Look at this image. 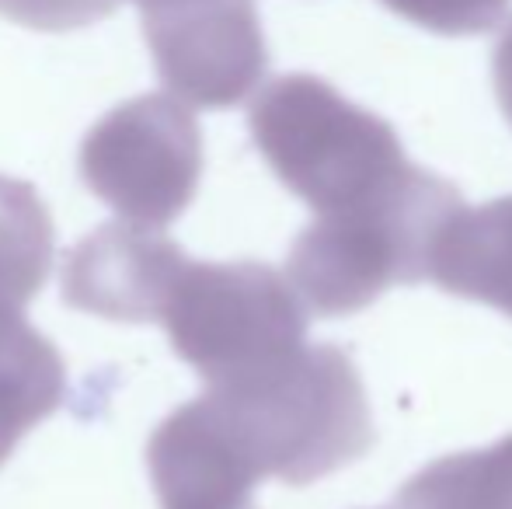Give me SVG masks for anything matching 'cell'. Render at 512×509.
Here are the masks:
<instances>
[{
    "instance_id": "2",
    "label": "cell",
    "mask_w": 512,
    "mask_h": 509,
    "mask_svg": "<svg viewBox=\"0 0 512 509\" xmlns=\"http://www.w3.org/2000/svg\"><path fill=\"white\" fill-rule=\"evenodd\" d=\"M460 210L450 182L408 164L373 196L317 213L293 241L286 276L310 314L349 318L387 286L429 279L439 238Z\"/></svg>"
},
{
    "instance_id": "16",
    "label": "cell",
    "mask_w": 512,
    "mask_h": 509,
    "mask_svg": "<svg viewBox=\"0 0 512 509\" xmlns=\"http://www.w3.org/2000/svg\"><path fill=\"white\" fill-rule=\"evenodd\" d=\"M391 509H394V506H391Z\"/></svg>"
},
{
    "instance_id": "1",
    "label": "cell",
    "mask_w": 512,
    "mask_h": 509,
    "mask_svg": "<svg viewBox=\"0 0 512 509\" xmlns=\"http://www.w3.org/2000/svg\"><path fill=\"white\" fill-rule=\"evenodd\" d=\"M203 398L258 478L310 485L373 443L366 387L335 346H304Z\"/></svg>"
},
{
    "instance_id": "3",
    "label": "cell",
    "mask_w": 512,
    "mask_h": 509,
    "mask_svg": "<svg viewBox=\"0 0 512 509\" xmlns=\"http://www.w3.org/2000/svg\"><path fill=\"white\" fill-rule=\"evenodd\" d=\"M248 123L276 178L314 213L373 196L411 164L384 119L310 74L265 84Z\"/></svg>"
},
{
    "instance_id": "12",
    "label": "cell",
    "mask_w": 512,
    "mask_h": 509,
    "mask_svg": "<svg viewBox=\"0 0 512 509\" xmlns=\"http://www.w3.org/2000/svg\"><path fill=\"white\" fill-rule=\"evenodd\" d=\"M53 262V220L32 185L0 175V304L25 307Z\"/></svg>"
},
{
    "instance_id": "15",
    "label": "cell",
    "mask_w": 512,
    "mask_h": 509,
    "mask_svg": "<svg viewBox=\"0 0 512 509\" xmlns=\"http://www.w3.org/2000/svg\"><path fill=\"white\" fill-rule=\"evenodd\" d=\"M492 70H495V95H499V105H502V112H506V119L512 126V25L499 39V46H495Z\"/></svg>"
},
{
    "instance_id": "11",
    "label": "cell",
    "mask_w": 512,
    "mask_h": 509,
    "mask_svg": "<svg viewBox=\"0 0 512 509\" xmlns=\"http://www.w3.org/2000/svg\"><path fill=\"white\" fill-rule=\"evenodd\" d=\"M394 509H512V436L418 471Z\"/></svg>"
},
{
    "instance_id": "9",
    "label": "cell",
    "mask_w": 512,
    "mask_h": 509,
    "mask_svg": "<svg viewBox=\"0 0 512 509\" xmlns=\"http://www.w3.org/2000/svg\"><path fill=\"white\" fill-rule=\"evenodd\" d=\"M432 283L512 318V196L460 210L432 255Z\"/></svg>"
},
{
    "instance_id": "14",
    "label": "cell",
    "mask_w": 512,
    "mask_h": 509,
    "mask_svg": "<svg viewBox=\"0 0 512 509\" xmlns=\"http://www.w3.org/2000/svg\"><path fill=\"white\" fill-rule=\"evenodd\" d=\"M122 0H0V18L39 32L84 28L119 7Z\"/></svg>"
},
{
    "instance_id": "10",
    "label": "cell",
    "mask_w": 512,
    "mask_h": 509,
    "mask_svg": "<svg viewBox=\"0 0 512 509\" xmlns=\"http://www.w3.org/2000/svg\"><path fill=\"white\" fill-rule=\"evenodd\" d=\"M63 391L67 370L53 342L21 318V307L0 304V464L28 429L60 408Z\"/></svg>"
},
{
    "instance_id": "8",
    "label": "cell",
    "mask_w": 512,
    "mask_h": 509,
    "mask_svg": "<svg viewBox=\"0 0 512 509\" xmlns=\"http://www.w3.org/2000/svg\"><path fill=\"white\" fill-rule=\"evenodd\" d=\"M150 475L161 509H258L262 478L241 457L206 398L171 412L150 436Z\"/></svg>"
},
{
    "instance_id": "13",
    "label": "cell",
    "mask_w": 512,
    "mask_h": 509,
    "mask_svg": "<svg viewBox=\"0 0 512 509\" xmlns=\"http://www.w3.org/2000/svg\"><path fill=\"white\" fill-rule=\"evenodd\" d=\"M394 14L439 35H481L502 25L512 0H380Z\"/></svg>"
},
{
    "instance_id": "7",
    "label": "cell",
    "mask_w": 512,
    "mask_h": 509,
    "mask_svg": "<svg viewBox=\"0 0 512 509\" xmlns=\"http://www.w3.org/2000/svg\"><path fill=\"white\" fill-rule=\"evenodd\" d=\"M189 258L157 227L105 224L63 265V300L112 321H161Z\"/></svg>"
},
{
    "instance_id": "6",
    "label": "cell",
    "mask_w": 512,
    "mask_h": 509,
    "mask_svg": "<svg viewBox=\"0 0 512 509\" xmlns=\"http://www.w3.org/2000/svg\"><path fill=\"white\" fill-rule=\"evenodd\" d=\"M161 81L196 109H230L265 74L255 0H136Z\"/></svg>"
},
{
    "instance_id": "5",
    "label": "cell",
    "mask_w": 512,
    "mask_h": 509,
    "mask_svg": "<svg viewBox=\"0 0 512 509\" xmlns=\"http://www.w3.org/2000/svg\"><path fill=\"white\" fill-rule=\"evenodd\" d=\"M81 175L115 213L161 231L196 199L203 136L182 98H133L84 136Z\"/></svg>"
},
{
    "instance_id": "4",
    "label": "cell",
    "mask_w": 512,
    "mask_h": 509,
    "mask_svg": "<svg viewBox=\"0 0 512 509\" xmlns=\"http://www.w3.org/2000/svg\"><path fill=\"white\" fill-rule=\"evenodd\" d=\"M307 304L290 276L258 262H192L161 321L209 387L251 377L307 346Z\"/></svg>"
}]
</instances>
